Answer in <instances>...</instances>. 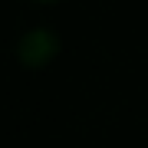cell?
<instances>
[{"mask_svg": "<svg viewBox=\"0 0 148 148\" xmlns=\"http://www.w3.org/2000/svg\"><path fill=\"white\" fill-rule=\"evenodd\" d=\"M36 3H53V0H36Z\"/></svg>", "mask_w": 148, "mask_h": 148, "instance_id": "1", "label": "cell"}]
</instances>
